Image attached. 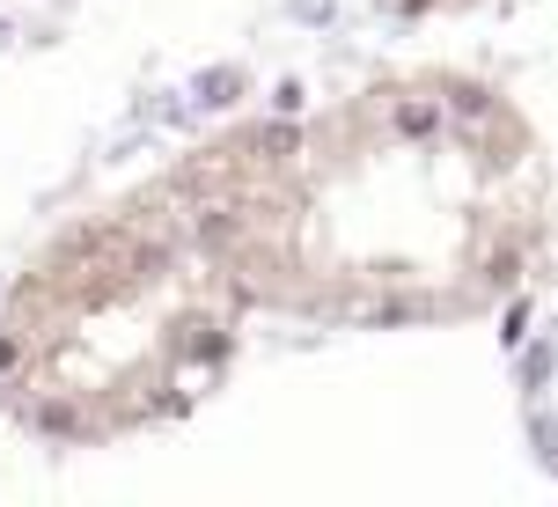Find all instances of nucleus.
I'll list each match as a JSON object with an SVG mask.
<instances>
[{"mask_svg": "<svg viewBox=\"0 0 558 507\" xmlns=\"http://www.w3.org/2000/svg\"><path fill=\"white\" fill-rule=\"evenodd\" d=\"M551 471H558V456H551Z\"/></svg>", "mask_w": 558, "mask_h": 507, "instance_id": "f257e3e1", "label": "nucleus"}]
</instances>
